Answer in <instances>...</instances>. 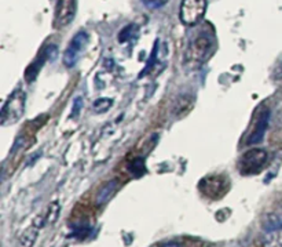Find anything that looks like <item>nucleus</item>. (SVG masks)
I'll list each match as a JSON object with an SVG mask.
<instances>
[{"label":"nucleus","instance_id":"nucleus-6","mask_svg":"<svg viewBox=\"0 0 282 247\" xmlns=\"http://www.w3.org/2000/svg\"><path fill=\"white\" fill-rule=\"evenodd\" d=\"M76 15V0H58L55 7L54 25L57 28H65Z\"/></svg>","mask_w":282,"mask_h":247},{"label":"nucleus","instance_id":"nucleus-12","mask_svg":"<svg viewBox=\"0 0 282 247\" xmlns=\"http://www.w3.org/2000/svg\"><path fill=\"white\" fill-rule=\"evenodd\" d=\"M144 3L149 9H160L164 5L168 3V0H144Z\"/></svg>","mask_w":282,"mask_h":247},{"label":"nucleus","instance_id":"nucleus-5","mask_svg":"<svg viewBox=\"0 0 282 247\" xmlns=\"http://www.w3.org/2000/svg\"><path fill=\"white\" fill-rule=\"evenodd\" d=\"M88 40H90V36L87 32H79L74 35L73 39L70 40L69 46L65 50V54H64V64L68 68H72L77 62L81 53L84 52V48L88 44Z\"/></svg>","mask_w":282,"mask_h":247},{"label":"nucleus","instance_id":"nucleus-4","mask_svg":"<svg viewBox=\"0 0 282 247\" xmlns=\"http://www.w3.org/2000/svg\"><path fill=\"white\" fill-rule=\"evenodd\" d=\"M199 188L209 199H219L229 191V181L223 176H211L203 178Z\"/></svg>","mask_w":282,"mask_h":247},{"label":"nucleus","instance_id":"nucleus-9","mask_svg":"<svg viewBox=\"0 0 282 247\" xmlns=\"http://www.w3.org/2000/svg\"><path fill=\"white\" fill-rule=\"evenodd\" d=\"M267 121H268V112L262 113V116L259 117V121L256 125V129L252 133V137H250L249 142H259L262 138H263L264 130L267 127Z\"/></svg>","mask_w":282,"mask_h":247},{"label":"nucleus","instance_id":"nucleus-7","mask_svg":"<svg viewBox=\"0 0 282 247\" xmlns=\"http://www.w3.org/2000/svg\"><path fill=\"white\" fill-rule=\"evenodd\" d=\"M211 47H212V43H211L208 36L201 35L190 43L187 56H189L190 60L200 64V62L208 60L209 54H211Z\"/></svg>","mask_w":282,"mask_h":247},{"label":"nucleus","instance_id":"nucleus-13","mask_svg":"<svg viewBox=\"0 0 282 247\" xmlns=\"http://www.w3.org/2000/svg\"><path fill=\"white\" fill-rule=\"evenodd\" d=\"M154 247H182L179 243L175 242H168V243H161V244H157V246Z\"/></svg>","mask_w":282,"mask_h":247},{"label":"nucleus","instance_id":"nucleus-8","mask_svg":"<svg viewBox=\"0 0 282 247\" xmlns=\"http://www.w3.org/2000/svg\"><path fill=\"white\" fill-rule=\"evenodd\" d=\"M263 247H282V219H275L266 225Z\"/></svg>","mask_w":282,"mask_h":247},{"label":"nucleus","instance_id":"nucleus-2","mask_svg":"<svg viewBox=\"0 0 282 247\" xmlns=\"http://www.w3.org/2000/svg\"><path fill=\"white\" fill-rule=\"evenodd\" d=\"M267 163V152L260 148L246 151L238 160V171L244 176L258 174Z\"/></svg>","mask_w":282,"mask_h":247},{"label":"nucleus","instance_id":"nucleus-10","mask_svg":"<svg viewBox=\"0 0 282 247\" xmlns=\"http://www.w3.org/2000/svg\"><path fill=\"white\" fill-rule=\"evenodd\" d=\"M134 33H138V27L131 23V25L125 27V28L123 29L120 33H119V42H120V43L128 42V40H131V39H132V36H131V35H134Z\"/></svg>","mask_w":282,"mask_h":247},{"label":"nucleus","instance_id":"nucleus-11","mask_svg":"<svg viewBox=\"0 0 282 247\" xmlns=\"http://www.w3.org/2000/svg\"><path fill=\"white\" fill-rule=\"evenodd\" d=\"M111 105L110 100H97L95 104H94V108L99 111V112H103V111H106L107 108Z\"/></svg>","mask_w":282,"mask_h":247},{"label":"nucleus","instance_id":"nucleus-1","mask_svg":"<svg viewBox=\"0 0 282 247\" xmlns=\"http://www.w3.org/2000/svg\"><path fill=\"white\" fill-rule=\"evenodd\" d=\"M25 101H26V95L23 93V90L17 89L10 94V97L2 108V115H0V121L3 126L15 125L22 117L25 112Z\"/></svg>","mask_w":282,"mask_h":247},{"label":"nucleus","instance_id":"nucleus-3","mask_svg":"<svg viewBox=\"0 0 282 247\" xmlns=\"http://www.w3.org/2000/svg\"><path fill=\"white\" fill-rule=\"evenodd\" d=\"M207 10V0H182L179 17L182 23L193 27L203 19Z\"/></svg>","mask_w":282,"mask_h":247}]
</instances>
